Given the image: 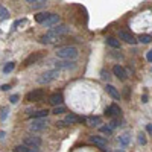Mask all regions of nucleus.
Returning a JSON list of instances; mask_svg holds the SVG:
<instances>
[{
    "label": "nucleus",
    "mask_w": 152,
    "mask_h": 152,
    "mask_svg": "<svg viewBox=\"0 0 152 152\" xmlns=\"http://www.w3.org/2000/svg\"><path fill=\"white\" fill-rule=\"evenodd\" d=\"M56 56L64 59V61H75V58L78 56V49L73 46H66V47H59L56 50Z\"/></svg>",
    "instance_id": "nucleus-1"
},
{
    "label": "nucleus",
    "mask_w": 152,
    "mask_h": 152,
    "mask_svg": "<svg viewBox=\"0 0 152 152\" xmlns=\"http://www.w3.org/2000/svg\"><path fill=\"white\" fill-rule=\"evenodd\" d=\"M58 76H59V72L58 70H49V72L43 73L40 78H38V82H40V84H49V82L55 81Z\"/></svg>",
    "instance_id": "nucleus-2"
},
{
    "label": "nucleus",
    "mask_w": 152,
    "mask_h": 152,
    "mask_svg": "<svg viewBox=\"0 0 152 152\" xmlns=\"http://www.w3.org/2000/svg\"><path fill=\"white\" fill-rule=\"evenodd\" d=\"M58 38H59V37H58L52 29H50L46 35H43V37H41V43H44V44H53V43H56Z\"/></svg>",
    "instance_id": "nucleus-3"
},
{
    "label": "nucleus",
    "mask_w": 152,
    "mask_h": 152,
    "mask_svg": "<svg viewBox=\"0 0 152 152\" xmlns=\"http://www.w3.org/2000/svg\"><path fill=\"white\" fill-rule=\"evenodd\" d=\"M56 70H69V69H75L76 62L75 61H56Z\"/></svg>",
    "instance_id": "nucleus-4"
},
{
    "label": "nucleus",
    "mask_w": 152,
    "mask_h": 152,
    "mask_svg": "<svg viewBox=\"0 0 152 152\" xmlns=\"http://www.w3.org/2000/svg\"><path fill=\"white\" fill-rule=\"evenodd\" d=\"M24 145L31 146V148H38L41 145V138L40 137H35V135H29L24 138Z\"/></svg>",
    "instance_id": "nucleus-5"
},
{
    "label": "nucleus",
    "mask_w": 152,
    "mask_h": 152,
    "mask_svg": "<svg viewBox=\"0 0 152 152\" xmlns=\"http://www.w3.org/2000/svg\"><path fill=\"white\" fill-rule=\"evenodd\" d=\"M47 128V123H46V120H34L32 123H31V131H44Z\"/></svg>",
    "instance_id": "nucleus-6"
},
{
    "label": "nucleus",
    "mask_w": 152,
    "mask_h": 152,
    "mask_svg": "<svg viewBox=\"0 0 152 152\" xmlns=\"http://www.w3.org/2000/svg\"><path fill=\"white\" fill-rule=\"evenodd\" d=\"M43 96H44V91L43 90H34V91H31V93L26 94V100L34 102V100H40Z\"/></svg>",
    "instance_id": "nucleus-7"
},
{
    "label": "nucleus",
    "mask_w": 152,
    "mask_h": 152,
    "mask_svg": "<svg viewBox=\"0 0 152 152\" xmlns=\"http://www.w3.org/2000/svg\"><path fill=\"white\" fill-rule=\"evenodd\" d=\"M90 142L97 145L100 149H105L107 148V138L105 137H99V135H91L90 137Z\"/></svg>",
    "instance_id": "nucleus-8"
},
{
    "label": "nucleus",
    "mask_w": 152,
    "mask_h": 152,
    "mask_svg": "<svg viewBox=\"0 0 152 152\" xmlns=\"http://www.w3.org/2000/svg\"><path fill=\"white\" fill-rule=\"evenodd\" d=\"M119 37L122 38L123 41L129 43V44H135V43H137V40L134 38V35L129 34V32H126V31H120V32H119Z\"/></svg>",
    "instance_id": "nucleus-9"
},
{
    "label": "nucleus",
    "mask_w": 152,
    "mask_h": 152,
    "mask_svg": "<svg viewBox=\"0 0 152 152\" xmlns=\"http://www.w3.org/2000/svg\"><path fill=\"white\" fill-rule=\"evenodd\" d=\"M82 120H84L82 117L76 116V114H73V113H70V114H67V116H66L64 123H66V125H75V123H79V122H82Z\"/></svg>",
    "instance_id": "nucleus-10"
},
{
    "label": "nucleus",
    "mask_w": 152,
    "mask_h": 152,
    "mask_svg": "<svg viewBox=\"0 0 152 152\" xmlns=\"http://www.w3.org/2000/svg\"><path fill=\"white\" fill-rule=\"evenodd\" d=\"M105 114L108 117H116V116H120V108L116 105V104H113L111 107H108L105 110Z\"/></svg>",
    "instance_id": "nucleus-11"
},
{
    "label": "nucleus",
    "mask_w": 152,
    "mask_h": 152,
    "mask_svg": "<svg viewBox=\"0 0 152 152\" xmlns=\"http://www.w3.org/2000/svg\"><path fill=\"white\" fill-rule=\"evenodd\" d=\"M113 73L116 75L120 81H125V79H126V72H125L123 67H120V66H114V67H113Z\"/></svg>",
    "instance_id": "nucleus-12"
},
{
    "label": "nucleus",
    "mask_w": 152,
    "mask_h": 152,
    "mask_svg": "<svg viewBox=\"0 0 152 152\" xmlns=\"http://www.w3.org/2000/svg\"><path fill=\"white\" fill-rule=\"evenodd\" d=\"M58 21H59V15H56V14H50L49 18H47L43 24H44V26H47V28H50V26H55V24H58Z\"/></svg>",
    "instance_id": "nucleus-13"
},
{
    "label": "nucleus",
    "mask_w": 152,
    "mask_h": 152,
    "mask_svg": "<svg viewBox=\"0 0 152 152\" xmlns=\"http://www.w3.org/2000/svg\"><path fill=\"white\" fill-rule=\"evenodd\" d=\"M49 102L52 104V105H55V107H59V105L62 104V94H61V93L52 94V96H50V99H49Z\"/></svg>",
    "instance_id": "nucleus-14"
},
{
    "label": "nucleus",
    "mask_w": 152,
    "mask_h": 152,
    "mask_svg": "<svg viewBox=\"0 0 152 152\" xmlns=\"http://www.w3.org/2000/svg\"><path fill=\"white\" fill-rule=\"evenodd\" d=\"M107 93L113 97V99H116V100H119L120 99V94H119V91L116 90V87L114 85H111V84H108L107 85Z\"/></svg>",
    "instance_id": "nucleus-15"
},
{
    "label": "nucleus",
    "mask_w": 152,
    "mask_h": 152,
    "mask_svg": "<svg viewBox=\"0 0 152 152\" xmlns=\"http://www.w3.org/2000/svg\"><path fill=\"white\" fill-rule=\"evenodd\" d=\"M17 152H40L38 148H31V146H26V145H20L15 148Z\"/></svg>",
    "instance_id": "nucleus-16"
},
{
    "label": "nucleus",
    "mask_w": 152,
    "mask_h": 152,
    "mask_svg": "<svg viewBox=\"0 0 152 152\" xmlns=\"http://www.w3.org/2000/svg\"><path fill=\"white\" fill-rule=\"evenodd\" d=\"M87 122H88V125H90V126H97V125L102 123V119H100L99 116H90V117L87 119Z\"/></svg>",
    "instance_id": "nucleus-17"
},
{
    "label": "nucleus",
    "mask_w": 152,
    "mask_h": 152,
    "mask_svg": "<svg viewBox=\"0 0 152 152\" xmlns=\"http://www.w3.org/2000/svg\"><path fill=\"white\" fill-rule=\"evenodd\" d=\"M117 140H119V143H120L122 146H128V145H129V134H128V132H125V134L119 135V137H117Z\"/></svg>",
    "instance_id": "nucleus-18"
},
{
    "label": "nucleus",
    "mask_w": 152,
    "mask_h": 152,
    "mask_svg": "<svg viewBox=\"0 0 152 152\" xmlns=\"http://www.w3.org/2000/svg\"><path fill=\"white\" fill-rule=\"evenodd\" d=\"M52 31H53L58 37H61V35H64V34H67V32H69V28H67V26H64V24H61V26H58V28H53Z\"/></svg>",
    "instance_id": "nucleus-19"
},
{
    "label": "nucleus",
    "mask_w": 152,
    "mask_h": 152,
    "mask_svg": "<svg viewBox=\"0 0 152 152\" xmlns=\"http://www.w3.org/2000/svg\"><path fill=\"white\" fill-rule=\"evenodd\" d=\"M47 114H49L47 110H40V111L31 114V117H32V119H41V117H47Z\"/></svg>",
    "instance_id": "nucleus-20"
},
{
    "label": "nucleus",
    "mask_w": 152,
    "mask_h": 152,
    "mask_svg": "<svg viewBox=\"0 0 152 152\" xmlns=\"http://www.w3.org/2000/svg\"><path fill=\"white\" fill-rule=\"evenodd\" d=\"M107 44L111 46V47H114V49H119L120 47V43L116 40V38H113V37H108L107 38Z\"/></svg>",
    "instance_id": "nucleus-21"
},
{
    "label": "nucleus",
    "mask_w": 152,
    "mask_h": 152,
    "mask_svg": "<svg viewBox=\"0 0 152 152\" xmlns=\"http://www.w3.org/2000/svg\"><path fill=\"white\" fill-rule=\"evenodd\" d=\"M49 15H50V14H47V12H41V14H37V15H35V20H37L38 23H44V21L49 18Z\"/></svg>",
    "instance_id": "nucleus-22"
},
{
    "label": "nucleus",
    "mask_w": 152,
    "mask_h": 152,
    "mask_svg": "<svg viewBox=\"0 0 152 152\" xmlns=\"http://www.w3.org/2000/svg\"><path fill=\"white\" fill-rule=\"evenodd\" d=\"M138 41H140V43H143V44H148V43H151L152 41V35H140V37H138Z\"/></svg>",
    "instance_id": "nucleus-23"
},
{
    "label": "nucleus",
    "mask_w": 152,
    "mask_h": 152,
    "mask_svg": "<svg viewBox=\"0 0 152 152\" xmlns=\"http://www.w3.org/2000/svg\"><path fill=\"white\" fill-rule=\"evenodd\" d=\"M8 114H9V108L8 107H2V108H0V119H2V120L8 119Z\"/></svg>",
    "instance_id": "nucleus-24"
},
{
    "label": "nucleus",
    "mask_w": 152,
    "mask_h": 152,
    "mask_svg": "<svg viewBox=\"0 0 152 152\" xmlns=\"http://www.w3.org/2000/svg\"><path fill=\"white\" fill-rule=\"evenodd\" d=\"M14 67H15V62H14V61H11V62H8V64L5 66V69H3V73H5V75L11 73L12 70H14Z\"/></svg>",
    "instance_id": "nucleus-25"
},
{
    "label": "nucleus",
    "mask_w": 152,
    "mask_h": 152,
    "mask_svg": "<svg viewBox=\"0 0 152 152\" xmlns=\"http://www.w3.org/2000/svg\"><path fill=\"white\" fill-rule=\"evenodd\" d=\"M9 18V11L3 6H0V20H6Z\"/></svg>",
    "instance_id": "nucleus-26"
},
{
    "label": "nucleus",
    "mask_w": 152,
    "mask_h": 152,
    "mask_svg": "<svg viewBox=\"0 0 152 152\" xmlns=\"http://www.w3.org/2000/svg\"><path fill=\"white\" fill-rule=\"evenodd\" d=\"M29 3H32V6H34V9H38V8H44L47 3L44 2V0H40V2H29Z\"/></svg>",
    "instance_id": "nucleus-27"
},
{
    "label": "nucleus",
    "mask_w": 152,
    "mask_h": 152,
    "mask_svg": "<svg viewBox=\"0 0 152 152\" xmlns=\"http://www.w3.org/2000/svg\"><path fill=\"white\" fill-rule=\"evenodd\" d=\"M38 58H40V55H31V56H29V58H28L26 61H24V64H26V66H29V64H31L32 61L35 62V61H37Z\"/></svg>",
    "instance_id": "nucleus-28"
},
{
    "label": "nucleus",
    "mask_w": 152,
    "mask_h": 152,
    "mask_svg": "<svg viewBox=\"0 0 152 152\" xmlns=\"http://www.w3.org/2000/svg\"><path fill=\"white\" fill-rule=\"evenodd\" d=\"M100 78H102V81H110L111 76H110V73L107 70H102V72H100Z\"/></svg>",
    "instance_id": "nucleus-29"
},
{
    "label": "nucleus",
    "mask_w": 152,
    "mask_h": 152,
    "mask_svg": "<svg viewBox=\"0 0 152 152\" xmlns=\"http://www.w3.org/2000/svg\"><path fill=\"white\" fill-rule=\"evenodd\" d=\"M62 113H66V108L62 107V105H59V107H55V110H53V114H62Z\"/></svg>",
    "instance_id": "nucleus-30"
},
{
    "label": "nucleus",
    "mask_w": 152,
    "mask_h": 152,
    "mask_svg": "<svg viewBox=\"0 0 152 152\" xmlns=\"http://www.w3.org/2000/svg\"><path fill=\"white\" fill-rule=\"evenodd\" d=\"M138 143H140V145H146V137H145L143 132L138 134Z\"/></svg>",
    "instance_id": "nucleus-31"
},
{
    "label": "nucleus",
    "mask_w": 152,
    "mask_h": 152,
    "mask_svg": "<svg viewBox=\"0 0 152 152\" xmlns=\"http://www.w3.org/2000/svg\"><path fill=\"white\" fill-rule=\"evenodd\" d=\"M100 132H104V134L110 135V134L113 132V129H110V126H102V128H100Z\"/></svg>",
    "instance_id": "nucleus-32"
},
{
    "label": "nucleus",
    "mask_w": 152,
    "mask_h": 152,
    "mask_svg": "<svg viewBox=\"0 0 152 152\" xmlns=\"http://www.w3.org/2000/svg\"><path fill=\"white\" fill-rule=\"evenodd\" d=\"M117 126H119L117 119H113V120H111V123H110V129H114V128H117Z\"/></svg>",
    "instance_id": "nucleus-33"
},
{
    "label": "nucleus",
    "mask_w": 152,
    "mask_h": 152,
    "mask_svg": "<svg viewBox=\"0 0 152 152\" xmlns=\"http://www.w3.org/2000/svg\"><path fill=\"white\" fill-rule=\"evenodd\" d=\"M9 100H11V104H17L18 102V94H12L9 97Z\"/></svg>",
    "instance_id": "nucleus-34"
},
{
    "label": "nucleus",
    "mask_w": 152,
    "mask_h": 152,
    "mask_svg": "<svg viewBox=\"0 0 152 152\" xmlns=\"http://www.w3.org/2000/svg\"><path fill=\"white\" fill-rule=\"evenodd\" d=\"M9 88H11V87H9L8 84H5V85H2V87H0V90H2V91H8Z\"/></svg>",
    "instance_id": "nucleus-35"
},
{
    "label": "nucleus",
    "mask_w": 152,
    "mask_h": 152,
    "mask_svg": "<svg viewBox=\"0 0 152 152\" xmlns=\"http://www.w3.org/2000/svg\"><path fill=\"white\" fill-rule=\"evenodd\" d=\"M146 59H148L149 62H152V50H149V52H148V55H146Z\"/></svg>",
    "instance_id": "nucleus-36"
},
{
    "label": "nucleus",
    "mask_w": 152,
    "mask_h": 152,
    "mask_svg": "<svg viewBox=\"0 0 152 152\" xmlns=\"http://www.w3.org/2000/svg\"><path fill=\"white\" fill-rule=\"evenodd\" d=\"M56 126H59V128H64V126H67V125L64 123V120H61V122H58V123H56Z\"/></svg>",
    "instance_id": "nucleus-37"
},
{
    "label": "nucleus",
    "mask_w": 152,
    "mask_h": 152,
    "mask_svg": "<svg viewBox=\"0 0 152 152\" xmlns=\"http://www.w3.org/2000/svg\"><path fill=\"white\" fill-rule=\"evenodd\" d=\"M142 102H143V104L149 102V100H148V94H143V96H142Z\"/></svg>",
    "instance_id": "nucleus-38"
},
{
    "label": "nucleus",
    "mask_w": 152,
    "mask_h": 152,
    "mask_svg": "<svg viewBox=\"0 0 152 152\" xmlns=\"http://www.w3.org/2000/svg\"><path fill=\"white\" fill-rule=\"evenodd\" d=\"M146 131H148L149 134H152V125H146Z\"/></svg>",
    "instance_id": "nucleus-39"
},
{
    "label": "nucleus",
    "mask_w": 152,
    "mask_h": 152,
    "mask_svg": "<svg viewBox=\"0 0 152 152\" xmlns=\"http://www.w3.org/2000/svg\"><path fill=\"white\" fill-rule=\"evenodd\" d=\"M3 137H5V132H3V131H0V138H3Z\"/></svg>",
    "instance_id": "nucleus-40"
},
{
    "label": "nucleus",
    "mask_w": 152,
    "mask_h": 152,
    "mask_svg": "<svg viewBox=\"0 0 152 152\" xmlns=\"http://www.w3.org/2000/svg\"><path fill=\"white\" fill-rule=\"evenodd\" d=\"M119 152H122V151H119Z\"/></svg>",
    "instance_id": "nucleus-41"
}]
</instances>
